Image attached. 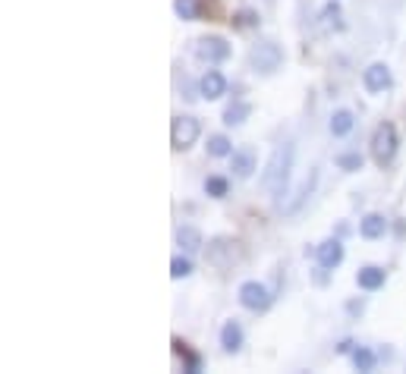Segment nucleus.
Wrapping results in <instances>:
<instances>
[{
  "mask_svg": "<svg viewBox=\"0 0 406 374\" xmlns=\"http://www.w3.org/2000/svg\"><path fill=\"white\" fill-rule=\"evenodd\" d=\"M199 91H202V98H208V101H218V98L227 91V79H224L218 69H208L199 82Z\"/></svg>",
  "mask_w": 406,
  "mask_h": 374,
  "instance_id": "1a4fd4ad",
  "label": "nucleus"
},
{
  "mask_svg": "<svg viewBox=\"0 0 406 374\" xmlns=\"http://www.w3.org/2000/svg\"><path fill=\"white\" fill-rule=\"evenodd\" d=\"M230 170H233L236 179H249L255 170V151L252 148H240L230 154Z\"/></svg>",
  "mask_w": 406,
  "mask_h": 374,
  "instance_id": "9d476101",
  "label": "nucleus"
},
{
  "mask_svg": "<svg viewBox=\"0 0 406 374\" xmlns=\"http://www.w3.org/2000/svg\"><path fill=\"white\" fill-rule=\"evenodd\" d=\"M208 154H211V157H227V154H233V148H230L227 136H211V139H208Z\"/></svg>",
  "mask_w": 406,
  "mask_h": 374,
  "instance_id": "aec40b11",
  "label": "nucleus"
},
{
  "mask_svg": "<svg viewBox=\"0 0 406 374\" xmlns=\"http://www.w3.org/2000/svg\"><path fill=\"white\" fill-rule=\"evenodd\" d=\"M356 283L362 286V290H369V293H372V290H381V286H385V271H381V267H362V271L356 274Z\"/></svg>",
  "mask_w": 406,
  "mask_h": 374,
  "instance_id": "2eb2a0df",
  "label": "nucleus"
},
{
  "mask_svg": "<svg viewBox=\"0 0 406 374\" xmlns=\"http://www.w3.org/2000/svg\"><path fill=\"white\" fill-rule=\"evenodd\" d=\"M394 154H397V130L391 123H381L372 136V157L385 167V163L394 161Z\"/></svg>",
  "mask_w": 406,
  "mask_h": 374,
  "instance_id": "7ed1b4c3",
  "label": "nucleus"
},
{
  "mask_svg": "<svg viewBox=\"0 0 406 374\" xmlns=\"http://www.w3.org/2000/svg\"><path fill=\"white\" fill-rule=\"evenodd\" d=\"M385 230H387V220L381 217V214H369V217H362V226H359V233H362L365 239L385 236Z\"/></svg>",
  "mask_w": 406,
  "mask_h": 374,
  "instance_id": "f3484780",
  "label": "nucleus"
},
{
  "mask_svg": "<svg viewBox=\"0 0 406 374\" xmlns=\"http://www.w3.org/2000/svg\"><path fill=\"white\" fill-rule=\"evenodd\" d=\"M195 57L202 63H224L230 57V44L218 35H208V38H199L195 41Z\"/></svg>",
  "mask_w": 406,
  "mask_h": 374,
  "instance_id": "423d86ee",
  "label": "nucleus"
},
{
  "mask_svg": "<svg viewBox=\"0 0 406 374\" xmlns=\"http://www.w3.org/2000/svg\"><path fill=\"white\" fill-rule=\"evenodd\" d=\"M173 346H177V353L179 355H183V359H186V371H199V359H195V355L193 353H189V349H186V343H179V340H173Z\"/></svg>",
  "mask_w": 406,
  "mask_h": 374,
  "instance_id": "a878e982",
  "label": "nucleus"
},
{
  "mask_svg": "<svg viewBox=\"0 0 406 374\" xmlns=\"http://www.w3.org/2000/svg\"><path fill=\"white\" fill-rule=\"evenodd\" d=\"M208 261L214 267H233L236 261H242V245L236 239H214L208 245Z\"/></svg>",
  "mask_w": 406,
  "mask_h": 374,
  "instance_id": "39448f33",
  "label": "nucleus"
},
{
  "mask_svg": "<svg viewBox=\"0 0 406 374\" xmlns=\"http://www.w3.org/2000/svg\"><path fill=\"white\" fill-rule=\"evenodd\" d=\"M205 192H208L211 198H224V195L230 192V183H227L224 177H208V179H205Z\"/></svg>",
  "mask_w": 406,
  "mask_h": 374,
  "instance_id": "4be33fe9",
  "label": "nucleus"
},
{
  "mask_svg": "<svg viewBox=\"0 0 406 374\" xmlns=\"http://www.w3.org/2000/svg\"><path fill=\"white\" fill-rule=\"evenodd\" d=\"M202 132V123L195 120V116H177L170 126V145L177 151H186L195 145V139H199Z\"/></svg>",
  "mask_w": 406,
  "mask_h": 374,
  "instance_id": "20e7f679",
  "label": "nucleus"
},
{
  "mask_svg": "<svg viewBox=\"0 0 406 374\" xmlns=\"http://www.w3.org/2000/svg\"><path fill=\"white\" fill-rule=\"evenodd\" d=\"M353 365H356L359 371H372L375 368V353L372 349H365V346H359L356 353H353Z\"/></svg>",
  "mask_w": 406,
  "mask_h": 374,
  "instance_id": "5701e85b",
  "label": "nucleus"
},
{
  "mask_svg": "<svg viewBox=\"0 0 406 374\" xmlns=\"http://www.w3.org/2000/svg\"><path fill=\"white\" fill-rule=\"evenodd\" d=\"M240 302H242V308H249V312H265V308L271 305V293L262 283L249 280V283L240 286Z\"/></svg>",
  "mask_w": 406,
  "mask_h": 374,
  "instance_id": "0eeeda50",
  "label": "nucleus"
},
{
  "mask_svg": "<svg viewBox=\"0 0 406 374\" xmlns=\"http://www.w3.org/2000/svg\"><path fill=\"white\" fill-rule=\"evenodd\" d=\"M249 63H252L255 73H262V75L277 73L281 63H283L281 44H274V41H258V44H252V51H249Z\"/></svg>",
  "mask_w": 406,
  "mask_h": 374,
  "instance_id": "f03ea898",
  "label": "nucleus"
},
{
  "mask_svg": "<svg viewBox=\"0 0 406 374\" xmlns=\"http://www.w3.org/2000/svg\"><path fill=\"white\" fill-rule=\"evenodd\" d=\"M362 82H365V91H372V95H381L385 89H391V69H387L385 63H372V66L365 69Z\"/></svg>",
  "mask_w": 406,
  "mask_h": 374,
  "instance_id": "6e6552de",
  "label": "nucleus"
},
{
  "mask_svg": "<svg viewBox=\"0 0 406 374\" xmlns=\"http://www.w3.org/2000/svg\"><path fill=\"white\" fill-rule=\"evenodd\" d=\"M170 274H173V277H189V274H193V261H189V258H183V255H177V258H173L170 261Z\"/></svg>",
  "mask_w": 406,
  "mask_h": 374,
  "instance_id": "b1692460",
  "label": "nucleus"
},
{
  "mask_svg": "<svg viewBox=\"0 0 406 374\" xmlns=\"http://www.w3.org/2000/svg\"><path fill=\"white\" fill-rule=\"evenodd\" d=\"M293 154H297V145L293 142H281L274 151H271L268 163H265V173H262V186L268 192H283L287 189L290 170H293Z\"/></svg>",
  "mask_w": 406,
  "mask_h": 374,
  "instance_id": "f257e3e1",
  "label": "nucleus"
},
{
  "mask_svg": "<svg viewBox=\"0 0 406 374\" xmlns=\"http://www.w3.org/2000/svg\"><path fill=\"white\" fill-rule=\"evenodd\" d=\"M353 123L356 120H353L350 110H334V116H330V136H337V139L346 136L353 130Z\"/></svg>",
  "mask_w": 406,
  "mask_h": 374,
  "instance_id": "a211bd4d",
  "label": "nucleus"
},
{
  "mask_svg": "<svg viewBox=\"0 0 406 374\" xmlns=\"http://www.w3.org/2000/svg\"><path fill=\"white\" fill-rule=\"evenodd\" d=\"M177 242H179V249H183L186 255H195L202 245H205V242H202V233L195 230V226H179V230H177Z\"/></svg>",
  "mask_w": 406,
  "mask_h": 374,
  "instance_id": "4468645a",
  "label": "nucleus"
},
{
  "mask_svg": "<svg viewBox=\"0 0 406 374\" xmlns=\"http://www.w3.org/2000/svg\"><path fill=\"white\" fill-rule=\"evenodd\" d=\"M220 346L227 349V353H240L242 349V327L236 321H227V324L220 327Z\"/></svg>",
  "mask_w": 406,
  "mask_h": 374,
  "instance_id": "ddd939ff",
  "label": "nucleus"
},
{
  "mask_svg": "<svg viewBox=\"0 0 406 374\" xmlns=\"http://www.w3.org/2000/svg\"><path fill=\"white\" fill-rule=\"evenodd\" d=\"M255 22H258L255 19V13H242L240 19H236V26H255Z\"/></svg>",
  "mask_w": 406,
  "mask_h": 374,
  "instance_id": "bb28decb",
  "label": "nucleus"
},
{
  "mask_svg": "<svg viewBox=\"0 0 406 374\" xmlns=\"http://www.w3.org/2000/svg\"><path fill=\"white\" fill-rule=\"evenodd\" d=\"M337 167H340V170H362V157H359V154H340L337 157Z\"/></svg>",
  "mask_w": 406,
  "mask_h": 374,
  "instance_id": "393cba45",
  "label": "nucleus"
},
{
  "mask_svg": "<svg viewBox=\"0 0 406 374\" xmlns=\"http://www.w3.org/2000/svg\"><path fill=\"white\" fill-rule=\"evenodd\" d=\"M315 258H318V265L330 271V267H337L340 261H344V245H340L337 239H328V242H321L315 249Z\"/></svg>",
  "mask_w": 406,
  "mask_h": 374,
  "instance_id": "9b49d317",
  "label": "nucleus"
},
{
  "mask_svg": "<svg viewBox=\"0 0 406 374\" xmlns=\"http://www.w3.org/2000/svg\"><path fill=\"white\" fill-rule=\"evenodd\" d=\"M321 26L328 28V32H340V28H344V10H340L337 0H330L328 7L321 10Z\"/></svg>",
  "mask_w": 406,
  "mask_h": 374,
  "instance_id": "dca6fc26",
  "label": "nucleus"
},
{
  "mask_svg": "<svg viewBox=\"0 0 406 374\" xmlns=\"http://www.w3.org/2000/svg\"><path fill=\"white\" fill-rule=\"evenodd\" d=\"M249 114H252V107H249V104H242V101H233L227 110H224V123H227V126H242Z\"/></svg>",
  "mask_w": 406,
  "mask_h": 374,
  "instance_id": "6ab92c4d",
  "label": "nucleus"
},
{
  "mask_svg": "<svg viewBox=\"0 0 406 374\" xmlns=\"http://www.w3.org/2000/svg\"><path fill=\"white\" fill-rule=\"evenodd\" d=\"M315 183H318V170H312L309 177L303 179V186H299V189H297V198H293V202H287V204H283V214H297L299 208H303V204H306V198H309L312 192H315Z\"/></svg>",
  "mask_w": 406,
  "mask_h": 374,
  "instance_id": "f8f14e48",
  "label": "nucleus"
},
{
  "mask_svg": "<svg viewBox=\"0 0 406 374\" xmlns=\"http://www.w3.org/2000/svg\"><path fill=\"white\" fill-rule=\"evenodd\" d=\"M173 10H177L179 19H199V3L195 0H173Z\"/></svg>",
  "mask_w": 406,
  "mask_h": 374,
  "instance_id": "412c9836",
  "label": "nucleus"
}]
</instances>
